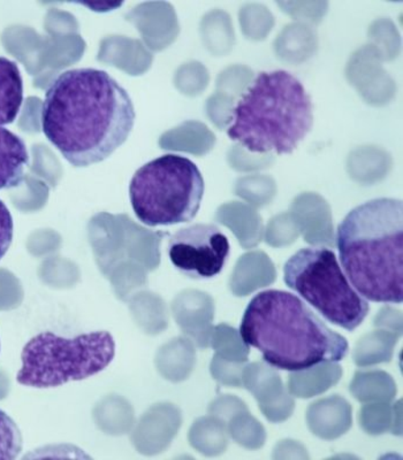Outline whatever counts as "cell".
Here are the masks:
<instances>
[{"instance_id":"obj_1","label":"cell","mask_w":403,"mask_h":460,"mask_svg":"<svg viewBox=\"0 0 403 460\" xmlns=\"http://www.w3.org/2000/svg\"><path fill=\"white\" fill-rule=\"evenodd\" d=\"M137 112L129 92L108 72L61 73L45 93V137L76 168L104 162L129 139Z\"/></svg>"},{"instance_id":"obj_2","label":"cell","mask_w":403,"mask_h":460,"mask_svg":"<svg viewBox=\"0 0 403 460\" xmlns=\"http://www.w3.org/2000/svg\"><path fill=\"white\" fill-rule=\"evenodd\" d=\"M240 335L266 364L296 372L348 355L347 340L332 331L301 299L287 291L259 293L246 306Z\"/></svg>"},{"instance_id":"obj_3","label":"cell","mask_w":403,"mask_h":460,"mask_svg":"<svg viewBox=\"0 0 403 460\" xmlns=\"http://www.w3.org/2000/svg\"><path fill=\"white\" fill-rule=\"evenodd\" d=\"M344 272L369 301H403L402 201L378 199L360 205L345 217L336 233Z\"/></svg>"},{"instance_id":"obj_4","label":"cell","mask_w":403,"mask_h":460,"mask_svg":"<svg viewBox=\"0 0 403 460\" xmlns=\"http://www.w3.org/2000/svg\"><path fill=\"white\" fill-rule=\"evenodd\" d=\"M230 121L228 137L249 152L291 155L310 133L314 106L293 74L262 72L242 93Z\"/></svg>"},{"instance_id":"obj_5","label":"cell","mask_w":403,"mask_h":460,"mask_svg":"<svg viewBox=\"0 0 403 460\" xmlns=\"http://www.w3.org/2000/svg\"><path fill=\"white\" fill-rule=\"evenodd\" d=\"M203 175L194 162L166 155L139 167L130 184L135 216L149 227L195 219L204 196Z\"/></svg>"},{"instance_id":"obj_6","label":"cell","mask_w":403,"mask_h":460,"mask_svg":"<svg viewBox=\"0 0 403 460\" xmlns=\"http://www.w3.org/2000/svg\"><path fill=\"white\" fill-rule=\"evenodd\" d=\"M88 235L94 261L112 285L115 296L127 302L157 270L159 246L167 233L139 227L130 217L101 213L90 220Z\"/></svg>"},{"instance_id":"obj_7","label":"cell","mask_w":403,"mask_h":460,"mask_svg":"<svg viewBox=\"0 0 403 460\" xmlns=\"http://www.w3.org/2000/svg\"><path fill=\"white\" fill-rule=\"evenodd\" d=\"M114 356V339L106 331L85 332L72 339L52 332H40L23 347L16 381L31 388L59 387L104 371Z\"/></svg>"},{"instance_id":"obj_8","label":"cell","mask_w":403,"mask_h":460,"mask_svg":"<svg viewBox=\"0 0 403 460\" xmlns=\"http://www.w3.org/2000/svg\"><path fill=\"white\" fill-rule=\"evenodd\" d=\"M283 281L327 322L345 331H355L369 314V303L354 289L330 249L300 250L283 266Z\"/></svg>"},{"instance_id":"obj_9","label":"cell","mask_w":403,"mask_h":460,"mask_svg":"<svg viewBox=\"0 0 403 460\" xmlns=\"http://www.w3.org/2000/svg\"><path fill=\"white\" fill-rule=\"evenodd\" d=\"M230 252L228 238L215 225L196 224L181 228L167 244L168 258L195 280H208L223 270Z\"/></svg>"},{"instance_id":"obj_10","label":"cell","mask_w":403,"mask_h":460,"mask_svg":"<svg viewBox=\"0 0 403 460\" xmlns=\"http://www.w3.org/2000/svg\"><path fill=\"white\" fill-rule=\"evenodd\" d=\"M242 387L252 393L267 420L286 421L295 408L293 396L282 384L279 373L265 363H252L242 371Z\"/></svg>"},{"instance_id":"obj_11","label":"cell","mask_w":403,"mask_h":460,"mask_svg":"<svg viewBox=\"0 0 403 460\" xmlns=\"http://www.w3.org/2000/svg\"><path fill=\"white\" fill-rule=\"evenodd\" d=\"M172 312L181 331L194 341L197 347H210L215 314L211 296L200 290H184L173 301Z\"/></svg>"},{"instance_id":"obj_12","label":"cell","mask_w":403,"mask_h":460,"mask_svg":"<svg viewBox=\"0 0 403 460\" xmlns=\"http://www.w3.org/2000/svg\"><path fill=\"white\" fill-rule=\"evenodd\" d=\"M181 426V413L175 405L152 406L139 420L134 430L133 443L139 453L156 455L166 450Z\"/></svg>"},{"instance_id":"obj_13","label":"cell","mask_w":403,"mask_h":460,"mask_svg":"<svg viewBox=\"0 0 403 460\" xmlns=\"http://www.w3.org/2000/svg\"><path fill=\"white\" fill-rule=\"evenodd\" d=\"M352 406L344 397L332 395L316 401L307 411L308 427L317 438H339L352 429Z\"/></svg>"},{"instance_id":"obj_14","label":"cell","mask_w":403,"mask_h":460,"mask_svg":"<svg viewBox=\"0 0 403 460\" xmlns=\"http://www.w3.org/2000/svg\"><path fill=\"white\" fill-rule=\"evenodd\" d=\"M274 265L263 252L245 254L237 261L230 278L229 288L237 297H246L275 281Z\"/></svg>"},{"instance_id":"obj_15","label":"cell","mask_w":403,"mask_h":460,"mask_svg":"<svg viewBox=\"0 0 403 460\" xmlns=\"http://www.w3.org/2000/svg\"><path fill=\"white\" fill-rule=\"evenodd\" d=\"M29 164L26 143L5 127H0V190L19 187Z\"/></svg>"},{"instance_id":"obj_16","label":"cell","mask_w":403,"mask_h":460,"mask_svg":"<svg viewBox=\"0 0 403 460\" xmlns=\"http://www.w3.org/2000/svg\"><path fill=\"white\" fill-rule=\"evenodd\" d=\"M343 367L336 361H325L302 371L291 372L288 380V392L298 398L320 395L338 384Z\"/></svg>"},{"instance_id":"obj_17","label":"cell","mask_w":403,"mask_h":460,"mask_svg":"<svg viewBox=\"0 0 403 460\" xmlns=\"http://www.w3.org/2000/svg\"><path fill=\"white\" fill-rule=\"evenodd\" d=\"M156 365L166 380H186L195 365V349L192 340L176 338L164 345L156 356Z\"/></svg>"},{"instance_id":"obj_18","label":"cell","mask_w":403,"mask_h":460,"mask_svg":"<svg viewBox=\"0 0 403 460\" xmlns=\"http://www.w3.org/2000/svg\"><path fill=\"white\" fill-rule=\"evenodd\" d=\"M23 102V80L19 66L0 57V127L18 118Z\"/></svg>"},{"instance_id":"obj_19","label":"cell","mask_w":403,"mask_h":460,"mask_svg":"<svg viewBox=\"0 0 403 460\" xmlns=\"http://www.w3.org/2000/svg\"><path fill=\"white\" fill-rule=\"evenodd\" d=\"M399 336L386 330H377L362 336L354 348V363L359 367L390 363Z\"/></svg>"},{"instance_id":"obj_20","label":"cell","mask_w":403,"mask_h":460,"mask_svg":"<svg viewBox=\"0 0 403 460\" xmlns=\"http://www.w3.org/2000/svg\"><path fill=\"white\" fill-rule=\"evenodd\" d=\"M349 389L361 402H390L397 395L396 382L380 369L357 371Z\"/></svg>"},{"instance_id":"obj_21","label":"cell","mask_w":403,"mask_h":460,"mask_svg":"<svg viewBox=\"0 0 403 460\" xmlns=\"http://www.w3.org/2000/svg\"><path fill=\"white\" fill-rule=\"evenodd\" d=\"M188 438L199 453L208 457L219 456L228 445V424L215 416L201 418L189 429Z\"/></svg>"},{"instance_id":"obj_22","label":"cell","mask_w":403,"mask_h":460,"mask_svg":"<svg viewBox=\"0 0 403 460\" xmlns=\"http://www.w3.org/2000/svg\"><path fill=\"white\" fill-rule=\"evenodd\" d=\"M129 301L134 320L144 332L156 335L166 330L168 323L167 309L158 295L142 291L130 296Z\"/></svg>"},{"instance_id":"obj_23","label":"cell","mask_w":403,"mask_h":460,"mask_svg":"<svg viewBox=\"0 0 403 460\" xmlns=\"http://www.w3.org/2000/svg\"><path fill=\"white\" fill-rule=\"evenodd\" d=\"M210 345L220 358L234 363H246L250 348L242 340L240 332L228 324L221 323L212 328Z\"/></svg>"},{"instance_id":"obj_24","label":"cell","mask_w":403,"mask_h":460,"mask_svg":"<svg viewBox=\"0 0 403 460\" xmlns=\"http://www.w3.org/2000/svg\"><path fill=\"white\" fill-rule=\"evenodd\" d=\"M228 429L234 441L246 449L256 450L264 446L266 438L264 427L249 413V411L230 418Z\"/></svg>"},{"instance_id":"obj_25","label":"cell","mask_w":403,"mask_h":460,"mask_svg":"<svg viewBox=\"0 0 403 460\" xmlns=\"http://www.w3.org/2000/svg\"><path fill=\"white\" fill-rule=\"evenodd\" d=\"M359 421L365 433L381 435L388 433L393 424V406L390 402H367L362 406Z\"/></svg>"},{"instance_id":"obj_26","label":"cell","mask_w":403,"mask_h":460,"mask_svg":"<svg viewBox=\"0 0 403 460\" xmlns=\"http://www.w3.org/2000/svg\"><path fill=\"white\" fill-rule=\"evenodd\" d=\"M22 451V434L5 411L0 410V460H13Z\"/></svg>"},{"instance_id":"obj_27","label":"cell","mask_w":403,"mask_h":460,"mask_svg":"<svg viewBox=\"0 0 403 460\" xmlns=\"http://www.w3.org/2000/svg\"><path fill=\"white\" fill-rule=\"evenodd\" d=\"M245 363H234V361L225 360L219 356H213L210 372L219 384L228 385V387H242V371H244Z\"/></svg>"},{"instance_id":"obj_28","label":"cell","mask_w":403,"mask_h":460,"mask_svg":"<svg viewBox=\"0 0 403 460\" xmlns=\"http://www.w3.org/2000/svg\"><path fill=\"white\" fill-rule=\"evenodd\" d=\"M245 411H248L246 402L233 395L218 397L217 400L213 401L209 406V413L211 414V416L221 419L226 424H228L230 418L236 416L237 413L245 412Z\"/></svg>"},{"instance_id":"obj_29","label":"cell","mask_w":403,"mask_h":460,"mask_svg":"<svg viewBox=\"0 0 403 460\" xmlns=\"http://www.w3.org/2000/svg\"><path fill=\"white\" fill-rule=\"evenodd\" d=\"M14 223L10 209L6 204L0 199V261L8 250H10L12 242H13Z\"/></svg>"},{"instance_id":"obj_30","label":"cell","mask_w":403,"mask_h":460,"mask_svg":"<svg viewBox=\"0 0 403 460\" xmlns=\"http://www.w3.org/2000/svg\"><path fill=\"white\" fill-rule=\"evenodd\" d=\"M402 318L401 312L392 309V307L385 306L382 307L380 314L374 318V327L384 328L386 331H390L401 336L402 332Z\"/></svg>"},{"instance_id":"obj_31","label":"cell","mask_w":403,"mask_h":460,"mask_svg":"<svg viewBox=\"0 0 403 460\" xmlns=\"http://www.w3.org/2000/svg\"><path fill=\"white\" fill-rule=\"evenodd\" d=\"M273 458L308 459L309 455H308L306 447L301 443L291 441V439H283L274 447Z\"/></svg>"},{"instance_id":"obj_32","label":"cell","mask_w":403,"mask_h":460,"mask_svg":"<svg viewBox=\"0 0 403 460\" xmlns=\"http://www.w3.org/2000/svg\"><path fill=\"white\" fill-rule=\"evenodd\" d=\"M390 431H392V434H394V435H401L402 434L401 401H399L398 402H396V404L393 405V424H392V429H390Z\"/></svg>"},{"instance_id":"obj_33","label":"cell","mask_w":403,"mask_h":460,"mask_svg":"<svg viewBox=\"0 0 403 460\" xmlns=\"http://www.w3.org/2000/svg\"><path fill=\"white\" fill-rule=\"evenodd\" d=\"M81 5H84L88 8H92L93 11H113L115 8L121 7V4H109V3H96V4H81Z\"/></svg>"}]
</instances>
